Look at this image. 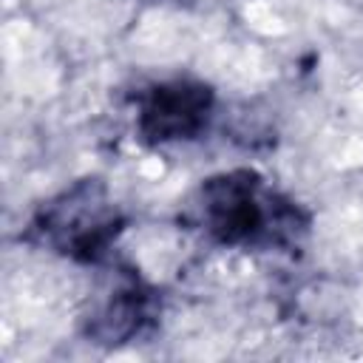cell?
Returning <instances> with one entry per match:
<instances>
[{"mask_svg":"<svg viewBox=\"0 0 363 363\" xmlns=\"http://www.w3.org/2000/svg\"><path fill=\"white\" fill-rule=\"evenodd\" d=\"M207 111V94L201 88H162L145 111V130L153 139H176L193 133Z\"/></svg>","mask_w":363,"mask_h":363,"instance_id":"1","label":"cell"},{"mask_svg":"<svg viewBox=\"0 0 363 363\" xmlns=\"http://www.w3.org/2000/svg\"><path fill=\"white\" fill-rule=\"evenodd\" d=\"M207 207H210L216 230H221L224 238H244V235L255 233L264 218L261 207L252 196V187L247 182H235L233 176L210 184Z\"/></svg>","mask_w":363,"mask_h":363,"instance_id":"2","label":"cell"}]
</instances>
